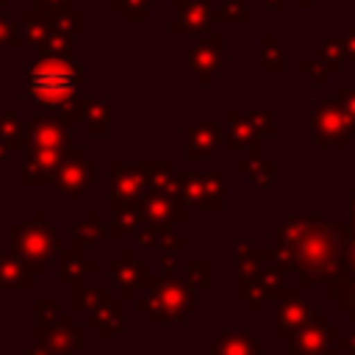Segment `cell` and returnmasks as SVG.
<instances>
[{
	"mask_svg": "<svg viewBox=\"0 0 355 355\" xmlns=\"http://www.w3.org/2000/svg\"><path fill=\"white\" fill-rule=\"evenodd\" d=\"M28 89L44 105H64L69 103V97H75L78 80H75V72L64 61H44L33 67L28 78Z\"/></svg>",
	"mask_w": 355,
	"mask_h": 355,
	"instance_id": "1",
	"label": "cell"
}]
</instances>
